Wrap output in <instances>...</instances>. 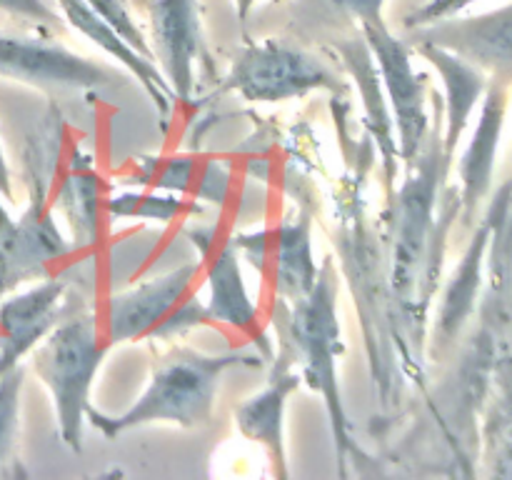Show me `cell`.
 <instances>
[{"label": "cell", "instance_id": "1", "mask_svg": "<svg viewBox=\"0 0 512 480\" xmlns=\"http://www.w3.org/2000/svg\"><path fill=\"white\" fill-rule=\"evenodd\" d=\"M353 160L333 190L335 268L343 275L358 313L360 335L378 390L380 410L390 413L403 403L408 388L425 390V355L410 343L390 285L388 248L380 215L370 213L365 198L368 175L375 165V145L365 130L350 140Z\"/></svg>", "mask_w": 512, "mask_h": 480}, {"label": "cell", "instance_id": "2", "mask_svg": "<svg viewBox=\"0 0 512 480\" xmlns=\"http://www.w3.org/2000/svg\"><path fill=\"white\" fill-rule=\"evenodd\" d=\"M448 175L443 123H435L418 158L405 165V178L385 193V208L380 210L395 303L410 343L423 355L448 233L460 218L458 188L443 193Z\"/></svg>", "mask_w": 512, "mask_h": 480}, {"label": "cell", "instance_id": "3", "mask_svg": "<svg viewBox=\"0 0 512 480\" xmlns=\"http://www.w3.org/2000/svg\"><path fill=\"white\" fill-rule=\"evenodd\" d=\"M268 363L253 345L228 353H203L190 345L175 343L155 360L148 385L128 410L108 415L88 410V420L105 438H118L145 425H175V428H208L213 423L220 385L230 370L263 368Z\"/></svg>", "mask_w": 512, "mask_h": 480}, {"label": "cell", "instance_id": "4", "mask_svg": "<svg viewBox=\"0 0 512 480\" xmlns=\"http://www.w3.org/2000/svg\"><path fill=\"white\" fill-rule=\"evenodd\" d=\"M338 293L340 273L335 260L325 258L308 295L290 305L273 300L270 323L275 328V338L285 340L293 348L303 383L323 400L335 453H338V475L348 478V465L363 458V450L353 438V425L345 413L343 390H340L338 360L345 345L338 315Z\"/></svg>", "mask_w": 512, "mask_h": 480}, {"label": "cell", "instance_id": "5", "mask_svg": "<svg viewBox=\"0 0 512 480\" xmlns=\"http://www.w3.org/2000/svg\"><path fill=\"white\" fill-rule=\"evenodd\" d=\"M113 345L105 340L98 310L80 308L50 330L28 355L30 368L53 400L58 435L73 453L83 450V430L93 408L95 375Z\"/></svg>", "mask_w": 512, "mask_h": 480}, {"label": "cell", "instance_id": "6", "mask_svg": "<svg viewBox=\"0 0 512 480\" xmlns=\"http://www.w3.org/2000/svg\"><path fill=\"white\" fill-rule=\"evenodd\" d=\"M200 260L108 295L100 320L110 345L175 343L200 328H213L205 300L198 295Z\"/></svg>", "mask_w": 512, "mask_h": 480}, {"label": "cell", "instance_id": "7", "mask_svg": "<svg viewBox=\"0 0 512 480\" xmlns=\"http://www.w3.org/2000/svg\"><path fill=\"white\" fill-rule=\"evenodd\" d=\"M223 88L248 103H285L320 90L348 93V85L323 58L278 38L245 45L225 73Z\"/></svg>", "mask_w": 512, "mask_h": 480}, {"label": "cell", "instance_id": "8", "mask_svg": "<svg viewBox=\"0 0 512 480\" xmlns=\"http://www.w3.org/2000/svg\"><path fill=\"white\" fill-rule=\"evenodd\" d=\"M48 175L40 165L30 170L28 205L0 233V298L60 273L70 260L78 258L70 238L55 223Z\"/></svg>", "mask_w": 512, "mask_h": 480}, {"label": "cell", "instance_id": "9", "mask_svg": "<svg viewBox=\"0 0 512 480\" xmlns=\"http://www.w3.org/2000/svg\"><path fill=\"white\" fill-rule=\"evenodd\" d=\"M185 235L200 255V275L208 285V308L213 328H228L248 340L255 350L273 358V340L265 333V318L260 305L250 295L243 275V255L235 245L233 233H225L220 223H188Z\"/></svg>", "mask_w": 512, "mask_h": 480}, {"label": "cell", "instance_id": "10", "mask_svg": "<svg viewBox=\"0 0 512 480\" xmlns=\"http://www.w3.org/2000/svg\"><path fill=\"white\" fill-rule=\"evenodd\" d=\"M373 53L378 65L383 93L393 113L395 135H398L400 163L410 165L428 140L430 113H428V75L415 70L413 48L408 40L393 35L388 23H373L358 28Z\"/></svg>", "mask_w": 512, "mask_h": 480}, {"label": "cell", "instance_id": "11", "mask_svg": "<svg viewBox=\"0 0 512 480\" xmlns=\"http://www.w3.org/2000/svg\"><path fill=\"white\" fill-rule=\"evenodd\" d=\"M0 78L40 90H103L115 73L63 43L0 33Z\"/></svg>", "mask_w": 512, "mask_h": 480}, {"label": "cell", "instance_id": "12", "mask_svg": "<svg viewBox=\"0 0 512 480\" xmlns=\"http://www.w3.org/2000/svg\"><path fill=\"white\" fill-rule=\"evenodd\" d=\"M150 48L178 103H190L198 65L208 60L198 0H145Z\"/></svg>", "mask_w": 512, "mask_h": 480}, {"label": "cell", "instance_id": "13", "mask_svg": "<svg viewBox=\"0 0 512 480\" xmlns=\"http://www.w3.org/2000/svg\"><path fill=\"white\" fill-rule=\"evenodd\" d=\"M53 178L55 190H50L53 210L63 215L78 258H90L103 243L105 223H108V195L113 193V185L100 175L95 158L83 145H73L68 150L63 168L55 170Z\"/></svg>", "mask_w": 512, "mask_h": 480}, {"label": "cell", "instance_id": "14", "mask_svg": "<svg viewBox=\"0 0 512 480\" xmlns=\"http://www.w3.org/2000/svg\"><path fill=\"white\" fill-rule=\"evenodd\" d=\"M408 33L410 43L440 45L478 65L490 80L512 85V3L470 18L453 15Z\"/></svg>", "mask_w": 512, "mask_h": 480}, {"label": "cell", "instance_id": "15", "mask_svg": "<svg viewBox=\"0 0 512 480\" xmlns=\"http://www.w3.org/2000/svg\"><path fill=\"white\" fill-rule=\"evenodd\" d=\"M65 270L0 298V373L23 363L68 313Z\"/></svg>", "mask_w": 512, "mask_h": 480}, {"label": "cell", "instance_id": "16", "mask_svg": "<svg viewBox=\"0 0 512 480\" xmlns=\"http://www.w3.org/2000/svg\"><path fill=\"white\" fill-rule=\"evenodd\" d=\"M273 363H270L268 383L263 390L250 395L235 408V425L250 443L268 450L270 463L278 478H290L288 448H285V413L288 400L303 385L295 353L285 340H273Z\"/></svg>", "mask_w": 512, "mask_h": 480}, {"label": "cell", "instance_id": "17", "mask_svg": "<svg viewBox=\"0 0 512 480\" xmlns=\"http://www.w3.org/2000/svg\"><path fill=\"white\" fill-rule=\"evenodd\" d=\"M495 215L488 205V213L475 228L458 268L450 275L443 290L438 310H435L433 325H428L430 335L425 340V358L440 360L463 335L465 325L475 315L485 283V263H488L490 238H493Z\"/></svg>", "mask_w": 512, "mask_h": 480}, {"label": "cell", "instance_id": "18", "mask_svg": "<svg viewBox=\"0 0 512 480\" xmlns=\"http://www.w3.org/2000/svg\"><path fill=\"white\" fill-rule=\"evenodd\" d=\"M118 178H123L120 183L165 190L218 208L228 203L235 183L233 168L225 163V158H205L195 153L133 158L120 170Z\"/></svg>", "mask_w": 512, "mask_h": 480}, {"label": "cell", "instance_id": "19", "mask_svg": "<svg viewBox=\"0 0 512 480\" xmlns=\"http://www.w3.org/2000/svg\"><path fill=\"white\" fill-rule=\"evenodd\" d=\"M505 115H508V85L490 80L483 100H480V115L475 120V130L458 160V198L460 218L473 223L478 208L490 195L495 175V160H498L500 138L505 130Z\"/></svg>", "mask_w": 512, "mask_h": 480}, {"label": "cell", "instance_id": "20", "mask_svg": "<svg viewBox=\"0 0 512 480\" xmlns=\"http://www.w3.org/2000/svg\"><path fill=\"white\" fill-rule=\"evenodd\" d=\"M333 53L348 70L353 78L355 88H358L360 98H363L365 110V130L370 133L378 153L380 170H383L385 193L395 188L400 170V150H398V135H395L393 113H390L388 98L383 93V83H380L378 65H375L373 53H370L368 43H365L363 33L358 38L340 40L333 45Z\"/></svg>", "mask_w": 512, "mask_h": 480}, {"label": "cell", "instance_id": "21", "mask_svg": "<svg viewBox=\"0 0 512 480\" xmlns=\"http://www.w3.org/2000/svg\"><path fill=\"white\" fill-rule=\"evenodd\" d=\"M60 15L65 18V23L80 33L83 38H88L95 48L103 50L110 60H115L118 65H123L130 75L140 83V88L148 93V98L153 100L155 110L163 118V125L168 123L170 113L175 108V93L173 88L165 80L163 70L155 65L153 58H148L145 53H140L135 45H130L118 30L110 23H105L100 15H95L88 8L85 0H58Z\"/></svg>", "mask_w": 512, "mask_h": 480}, {"label": "cell", "instance_id": "22", "mask_svg": "<svg viewBox=\"0 0 512 480\" xmlns=\"http://www.w3.org/2000/svg\"><path fill=\"white\" fill-rule=\"evenodd\" d=\"M410 48H413V53L423 55L443 80V158L448 168L453 170L455 150L460 148V140H463L475 108L488 90L490 78L478 65L440 48V45L410 43Z\"/></svg>", "mask_w": 512, "mask_h": 480}, {"label": "cell", "instance_id": "23", "mask_svg": "<svg viewBox=\"0 0 512 480\" xmlns=\"http://www.w3.org/2000/svg\"><path fill=\"white\" fill-rule=\"evenodd\" d=\"M313 213L308 205H298L273 228L270 245V290L275 303H295L313 290L320 263L313 250Z\"/></svg>", "mask_w": 512, "mask_h": 480}, {"label": "cell", "instance_id": "24", "mask_svg": "<svg viewBox=\"0 0 512 480\" xmlns=\"http://www.w3.org/2000/svg\"><path fill=\"white\" fill-rule=\"evenodd\" d=\"M480 463L488 478L512 480V353L495 363L480 410Z\"/></svg>", "mask_w": 512, "mask_h": 480}, {"label": "cell", "instance_id": "25", "mask_svg": "<svg viewBox=\"0 0 512 480\" xmlns=\"http://www.w3.org/2000/svg\"><path fill=\"white\" fill-rule=\"evenodd\" d=\"M205 213V205L165 190L140 188L108 195V220H145V223H175L193 220Z\"/></svg>", "mask_w": 512, "mask_h": 480}, {"label": "cell", "instance_id": "26", "mask_svg": "<svg viewBox=\"0 0 512 480\" xmlns=\"http://www.w3.org/2000/svg\"><path fill=\"white\" fill-rule=\"evenodd\" d=\"M25 365L0 373V475L13 473L18 463L20 405H23Z\"/></svg>", "mask_w": 512, "mask_h": 480}, {"label": "cell", "instance_id": "27", "mask_svg": "<svg viewBox=\"0 0 512 480\" xmlns=\"http://www.w3.org/2000/svg\"><path fill=\"white\" fill-rule=\"evenodd\" d=\"M85 3H88V8L93 10L95 15H100L105 23L113 25V28L118 30V33L123 35L130 45H135L140 53H145L148 58H153L150 40L145 38V33L140 30V25L135 23V18L130 15L128 3H125V0H85Z\"/></svg>", "mask_w": 512, "mask_h": 480}, {"label": "cell", "instance_id": "28", "mask_svg": "<svg viewBox=\"0 0 512 480\" xmlns=\"http://www.w3.org/2000/svg\"><path fill=\"white\" fill-rule=\"evenodd\" d=\"M473 3H478V0H425L423 5H418V8L410 10V13L405 15L403 25L405 30H415V28H423V25L440 23V20L460 15Z\"/></svg>", "mask_w": 512, "mask_h": 480}, {"label": "cell", "instance_id": "29", "mask_svg": "<svg viewBox=\"0 0 512 480\" xmlns=\"http://www.w3.org/2000/svg\"><path fill=\"white\" fill-rule=\"evenodd\" d=\"M0 10L35 25H45V28L60 25V15L45 0H0Z\"/></svg>", "mask_w": 512, "mask_h": 480}, {"label": "cell", "instance_id": "30", "mask_svg": "<svg viewBox=\"0 0 512 480\" xmlns=\"http://www.w3.org/2000/svg\"><path fill=\"white\" fill-rule=\"evenodd\" d=\"M328 3L333 5V8L343 10V13L350 15L353 20H358V28L373 23H385V0H328Z\"/></svg>", "mask_w": 512, "mask_h": 480}, {"label": "cell", "instance_id": "31", "mask_svg": "<svg viewBox=\"0 0 512 480\" xmlns=\"http://www.w3.org/2000/svg\"><path fill=\"white\" fill-rule=\"evenodd\" d=\"M0 193H3L5 200H13V173H10L3 145H0Z\"/></svg>", "mask_w": 512, "mask_h": 480}, {"label": "cell", "instance_id": "32", "mask_svg": "<svg viewBox=\"0 0 512 480\" xmlns=\"http://www.w3.org/2000/svg\"><path fill=\"white\" fill-rule=\"evenodd\" d=\"M235 3V13H238V18H240V23H248V18H250V13H253V8H255V3H258V0H233Z\"/></svg>", "mask_w": 512, "mask_h": 480}, {"label": "cell", "instance_id": "33", "mask_svg": "<svg viewBox=\"0 0 512 480\" xmlns=\"http://www.w3.org/2000/svg\"><path fill=\"white\" fill-rule=\"evenodd\" d=\"M3 193H0V233H3L5 230V225L10 223V220H13V215H10V210L5 208V203H3Z\"/></svg>", "mask_w": 512, "mask_h": 480}, {"label": "cell", "instance_id": "34", "mask_svg": "<svg viewBox=\"0 0 512 480\" xmlns=\"http://www.w3.org/2000/svg\"><path fill=\"white\" fill-rule=\"evenodd\" d=\"M125 3H135V5H143L145 8V0H125Z\"/></svg>", "mask_w": 512, "mask_h": 480}]
</instances>
